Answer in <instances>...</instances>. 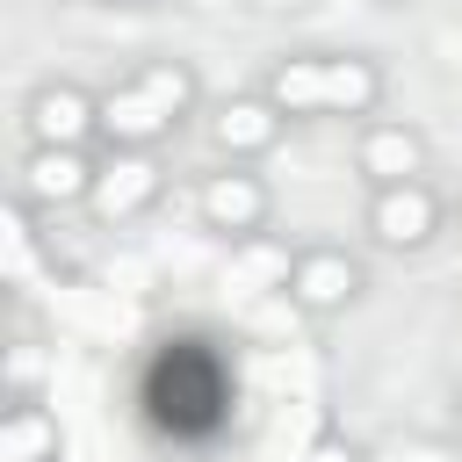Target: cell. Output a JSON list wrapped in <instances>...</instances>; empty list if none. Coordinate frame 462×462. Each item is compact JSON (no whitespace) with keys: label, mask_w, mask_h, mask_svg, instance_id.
I'll return each instance as SVG.
<instances>
[{"label":"cell","mask_w":462,"mask_h":462,"mask_svg":"<svg viewBox=\"0 0 462 462\" xmlns=\"http://www.w3.org/2000/svg\"><path fill=\"white\" fill-rule=\"evenodd\" d=\"M274 130H282V108H274V101H231V108L217 116V144H224V152H267Z\"/></svg>","instance_id":"cell-10"},{"label":"cell","mask_w":462,"mask_h":462,"mask_svg":"<svg viewBox=\"0 0 462 462\" xmlns=\"http://www.w3.org/2000/svg\"><path fill=\"white\" fill-rule=\"evenodd\" d=\"M159 195V166L152 159H116V166H101L94 173V209L116 224V217H130V209H144Z\"/></svg>","instance_id":"cell-9"},{"label":"cell","mask_w":462,"mask_h":462,"mask_svg":"<svg viewBox=\"0 0 462 462\" xmlns=\"http://www.w3.org/2000/svg\"><path fill=\"white\" fill-rule=\"evenodd\" d=\"M7 375H14V390H29V383H36V354L14 346V368H7Z\"/></svg>","instance_id":"cell-14"},{"label":"cell","mask_w":462,"mask_h":462,"mask_svg":"<svg viewBox=\"0 0 462 462\" xmlns=\"http://www.w3.org/2000/svg\"><path fill=\"white\" fill-rule=\"evenodd\" d=\"M29 195H36V202L94 195V166L79 159V144H36V159H29Z\"/></svg>","instance_id":"cell-6"},{"label":"cell","mask_w":462,"mask_h":462,"mask_svg":"<svg viewBox=\"0 0 462 462\" xmlns=\"http://www.w3.org/2000/svg\"><path fill=\"white\" fill-rule=\"evenodd\" d=\"M390 7H404V0H390Z\"/></svg>","instance_id":"cell-16"},{"label":"cell","mask_w":462,"mask_h":462,"mask_svg":"<svg viewBox=\"0 0 462 462\" xmlns=\"http://www.w3.org/2000/svg\"><path fill=\"white\" fill-rule=\"evenodd\" d=\"M303 448H310V440H303ZM303 448H289V455H267V462H303Z\"/></svg>","instance_id":"cell-15"},{"label":"cell","mask_w":462,"mask_h":462,"mask_svg":"<svg viewBox=\"0 0 462 462\" xmlns=\"http://www.w3.org/2000/svg\"><path fill=\"white\" fill-rule=\"evenodd\" d=\"M0 245H7V282H29L36 274V238H29V217L22 209L0 217Z\"/></svg>","instance_id":"cell-12"},{"label":"cell","mask_w":462,"mask_h":462,"mask_svg":"<svg viewBox=\"0 0 462 462\" xmlns=\"http://www.w3.org/2000/svg\"><path fill=\"white\" fill-rule=\"evenodd\" d=\"M419 166H426V144H419L411 130H397V123H383V130H368V144H361V173H368L375 188H397V180H419Z\"/></svg>","instance_id":"cell-8"},{"label":"cell","mask_w":462,"mask_h":462,"mask_svg":"<svg viewBox=\"0 0 462 462\" xmlns=\"http://www.w3.org/2000/svg\"><path fill=\"white\" fill-rule=\"evenodd\" d=\"M51 455H58V426L36 404H14L0 419V462H51Z\"/></svg>","instance_id":"cell-11"},{"label":"cell","mask_w":462,"mask_h":462,"mask_svg":"<svg viewBox=\"0 0 462 462\" xmlns=\"http://www.w3.org/2000/svg\"><path fill=\"white\" fill-rule=\"evenodd\" d=\"M354 289H361V267H354L346 253H310V260H296V274H289V296H296L303 310H339V303H354Z\"/></svg>","instance_id":"cell-4"},{"label":"cell","mask_w":462,"mask_h":462,"mask_svg":"<svg viewBox=\"0 0 462 462\" xmlns=\"http://www.w3.org/2000/svg\"><path fill=\"white\" fill-rule=\"evenodd\" d=\"M202 217H209L217 231H260V217H267V188H260L253 173H217V180L202 188Z\"/></svg>","instance_id":"cell-7"},{"label":"cell","mask_w":462,"mask_h":462,"mask_svg":"<svg viewBox=\"0 0 462 462\" xmlns=\"http://www.w3.org/2000/svg\"><path fill=\"white\" fill-rule=\"evenodd\" d=\"M94 123H101V108H94L79 87H43V94L29 101V130H36V144H79Z\"/></svg>","instance_id":"cell-5"},{"label":"cell","mask_w":462,"mask_h":462,"mask_svg":"<svg viewBox=\"0 0 462 462\" xmlns=\"http://www.w3.org/2000/svg\"><path fill=\"white\" fill-rule=\"evenodd\" d=\"M433 195L419 188V180H397V188H383L375 195V209H368V224H375V238L383 245H426L433 238Z\"/></svg>","instance_id":"cell-3"},{"label":"cell","mask_w":462,"mask_h":462,"mask_svg":"<svg viewBox=\"0 0 462 462\" xmlns=\"http://www.w3.org/2000/svg\"><path fill=\"white\" fill-rule=\"evenodd\" d=\"M375 94H383V72L368 58H289V65L267 72V101L289 108V116L296 108L361 116V108H375Z\"/></svg>","instance_id":"cell-1"},{"label":"cell","mask_w":462,"mask_h":462,"mask_svg":"<svg viewBox=\"0 0 462 462\" xmlns=\"http://www.w3.org/2000/svg\"><path fill=\"white\" fill-rule=\"evenodd\" d=\"M188 101H195V72H188V65H152L137 87H123V94L101 101V130H108L116 144H144V137L173 130Z\"/></svg>","instance_id":"cell-2"},{"label":"cell","mask_w":462,"mask_h":462,"mask_svg":"<svg viewBox=\"0 0 462 462\" xmlns=\"http://www.w3.org/2000/svg\"><path fill=\"white\" fill-rule=\"evenodd\" d=\"M303 462H361V448H354V440H339V433H318V440L303 448Z\"/></svg>","instance_id":"cell-13"}]
</instances>
